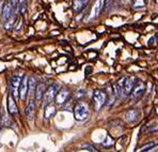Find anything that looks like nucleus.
<instances>
[{"label": "nucleus", "mask_w": 158, "mask_h": 152, "mask_svg": "<svg viewBox=\"0 0 158 152\" xmlns=\"http://www.w3.org/2000/svg\"><path fill=\"white\" fill-rule=\"evenodd\" d=\"M74 115L75 119L78 121H83L90 117V111L88 108V105L83 102H78L74 107Z\"/></svg>", "instance_id": "obj_1"}, {"label": "nucleus", "mask_w": 158, "mask_h": 152, "mask_svg": "<svg viewBox=\"0 0 158 152\" xmlns=\"http://www.w3.org/2000/svg\"><path fill=\"white\" fill-rule=\"evenodd\" d=\"M107 103V93L105 91L96 90L93 93V105L96 111H101V108Z\"/></svg>", "instance_id": "obj_2"}, {"label": "nucleus", "mask_w": 158, "mask_h": 152, "mask_svg": "<svg viewBox=\"0 0 158 152\" xmlns=\"http://www.w3.org/2000/svg\"><path fill=\"white\" fill-rule=\"evenodd\" d=\"M145 84L143 83L142 80H139L137 79L136 83H135L134 87H132V90L131 92V99L134 101H138L141 97L143 95V93L145 92Z\"/></svg>", "instance_id": "obj_3"}, {"label": "nucleus", "mask_w": 158, "mask_h": 152, "mask_svg": "<svg viewBox=\"0 0 158 152\" xmlns=\"http://www.w3.org/2000/svg\"><path fill=\"white\" fill-rule=\"evenodd\" d=\"M22 79H23V74L20 73L14 74L12 77V83H11V90L12 91H11V94L13 95V98L18 97V90H19Z\"/></svg>", "instance_id": "obj_4"}, {"label": "nucleus", "mask_w": 158, "mask_h": 152, "mask_svg": "<svg viewBox=\"0 0 158 152\" xmlns=\"http://www.w3.org/2000/svg\"><path fill=\"white\" fill-rule=\"evenodd\" d=\"M58 92V86L57 85H52L47 88V90H45L44 93V105H48L52 103V101L56 98V94Z\"/></svg>", "instance_id": "obj_5"}, {"label": "nucleus", "mask_w": 158, "mask_h": 152, "mask_svg": "<svg viewBox=\"0 0 158 152\" xmlns=\"http://www.w3.org/2000/svg\"><path fill=\"white\" fill-rule=\"evenodd\" d=\"M69 97V90L66 88H62L60 91H58L56 94V103L58 105H63L67 101V98Z\"/></svg>", "instance_id": "obj_6"}, {"label": "nucleus", "mask_w": 158, "mask_h": 152, "mask_svg": "<svg viewBox=\"0 0 158 152\" xmlns=\"http://www.w3.org/2000/svg\"><path fill=\"white\" fill-rule=\"evenodd\" d=\"M15 12V10L13 9L12 4H11L10 0H6L3 4V8H2V17L4 20H8L11 16L13 15V13Z\"/></svg>", "instance_id": "obj_7"}, {"label": "nucleus", "mask_w": 158, "mask_h": 152, "mask_svg": "<svg viewBox=\"0 0 158 152\" xmlns=\"http://www.w3.org/2000/svg\"><path fill=\"white\" fill-rule=\"evenodd\" d=\"M18 95H19L22 101H25L28 95V78L26 76H24L22 79V83H20V86H19V90H18Z\"/></svg>", "instance_id": "obj_8"}, {"label": "nucleus", "mask_w": 158, "mask_h": 152, "mask_svg": "<svg viewBox=\"0 0 158 152\" xmlns=\"http://www.w3.org/2000/svg\"><path fill=\"white\" fill-rule=\"evenodd\" d=\"M136 80L137 79L135 78V77H128V78H125L124 84H123V94L124 95L131 94L132 87H134Z\"/></svg>", "instance_id": "obj_9"}, {"label": "nucleus", "mask_w": 158, "mask_h": 152, "mask_svg": "<svg viewBox=\"0 0 158 152\" xmlns=\"http://www.w3.org/2000/svg\"><path fill=\"white\" fill-rule=\"evenodd\" d=\"M102 9H103V3H102V0H96V1L94 2V4H93L91 12H90V17H89L90 20H95V18L99 15Z\"/></svg>", "instance_id": "obj_10"}, {"label": "nucleus", "mask_w": 158, "mask_h": 152, "mask_svg": "<svg viewBox=\"0 0 158 152\" xmlns=\"http://www.w3.org/2000/svg\"><path fill=\"white\" fill-rule=\"evenodd\" d=\"M34 114H35V102L33 99L29 100L26 109H25V115H26L28 120H32L34 118Z\"/></svg>", "instance_id": "obj_11"}, {"label": "nucleus", "mask_w": 158, "mask_h": 152, "mask_svg": "<svg viewBox=\"0 0 158 152\" xmlns=\"http://www.w3.org/2000/svg\"><path fill=\"white\" fill-rule=\"evenodd\" d=\"M8 111L12 115V116H16V115L18 114L17 105H16L15 100H14L13 95L11 94V92L9 93V95H8Z\"/></svg>", "instance_id": "obj_12"}, {"label": "nucleus", "mask_w": 158, "mask_h": 152, "mask_svg": "<svg viewBox=\"0 0 158 152\" xmlns=\"http://www.w3.org/2000/svg\"><path fill=\"white\" fill-rule=\"evenodd\" d=\"M138 116H139L138 109L132 108V109H129V111L125 114V119H126V121H128V122H135V121L138 119Z\"/></svg>", "instance_id": "obj_13"}, {"label": "nucleus", "mask_w": 158, "mask_h": 152, "mask_svg": "<svg viewBox=\"0 0 158 152\" xmlns=\"http://www.w3.org/2000/svg\"><path fill=\"white\" fill-rule=\"evenodd\" d=\"M55 115H56V107L53 106L52 104L46 105L45 109H44V118H45L46 120H49Z\"/></svg>", "instance_id": "obj_14"}, {"label": "nucleus", "mask_w": 158, "mask_h": 152, "mask_svg": "<svg viewBox=\"0 0 158 152\" xmlns=\"http://www.w3.org/2000/svg\"><path fill=\"white\" fill-rule=\"evenodd\" d=\"M44 93H45V87L43 84H39L35 88V99L38 102H41L43 100Z\"/></svg>", "instance_id": "obj_15"}, {"label": "nucleus", "mask_w": 158, "mask_h": 152, "mask_svg": "<svg viewBox=\"0 0 158 152\" xmlns=\"http://www.w3.org/2000/svg\"><path fill=\"white\" fill-rule=\"evenodd\" d=\"M36 88V80L33 76L28 78V93H33Z\"/></svg>", "instance_id": "obj_16"}, {"label": "nucleus", "mask_w": 158, "mask_h": 152, "mask_svg": "<svg viewBox=\"0 0 158 152\" xmlns=\"http://www.w3.org/2000/svg\"><path fill=\"white\" fill-rule=\"evenodd\" d=\"M156 146H157L156 142H154V141L148 142V144L144 145V146L140 147V148H139L136 152H151V151H152V149L154 148V147H156Z\"/></svg>", "instance_id": "obj_17"}, {"label": "nucleus", "mask_w": 158, "mask_h": 152, "mask_svg": "<svg viewBox=\"0 0 158 152\" xmlns=\"http://www.w3.org/2000/svg\"><path fill=\"white\" fill-rule=\"evenodd\" d=\"M132 4H134V8L137 10H140L145 7V1L144 0H132Z\"/></svg>", "instance_id": "obj_18"}, {"label": "nucleus", "mask_w": 158, "mask_h": 152, "mask_svg": "<svg viewBox=\"0 0 158 152\" xmlns=\"http://www.w3.org/2000/svg\"><path fill=\"white\" fill-rule=\"evenodd\" d=\"M102 145H103L104 147H106V148H109V147H112L113 145H114V140L111 138L110 136H107L106 137V140Z\"/></svg>", "instance_id": "obj_19"}, {"label": "nucleus", "mask_w": 158, "mask_h": 152, "mask_svg": "<svg viewBox=\"0 0 158 152\" xmlns=\"http://www.w3.org/2000/svg\"><path fill=\"white\" fill-rule=\"evenodd\" d=\"M112 2H113V0H105V1H104L103 8H104V11H105V12H108L109 11V9H110L111 6H112Z\"/></svg>", "instance_id": "obj_20"}, {"label": "nucleus", "mask_w": 158, "mask_h": 152, "mask_svg": "<svg viewBox=\"0 0 158 152\" xmlns=\"http://www.w3.org/2000/svg\"><path fill=\"white\" fill-rule=\"evenodd\" d=\"M27 11V2H23V3H19V12L22 15H24Z\"/></svg>", "instance_id": "obj_21"}, {"label": "nucleus", "mask_w": 158, "mask_h": 152, "mask_svg": "<svg viewBox=\"0 0 158 152\" xmlns=\"http://www.w3.org/2000/svg\"><path fill=\"white\" fill-rule=\"evenodd\" d=\"M79 1V3H80V6L82 7V8H85V6L88 4V2L90 1V0H78Z\"/></svg>", "instance_id": "obj_22"}, {"label": "nucleus", "mask_w": 158, "mask_h": 152, "mask_svg": "<svg viewBox=\"0 0 158 152\" xmlns=\"http://www.w3.org/2000/svg\"><path fill=\"white\" fill-rule=\"evenodd\" d=\"M22 26H23V20H18V26H16V27H15L16 31H19L20 28H22Z\"/></svg>", "instance_id": "obj_23"}, {"label": "nucleus", "mask_w": 158, "mask_h": 152, "mask_svg": "<svg viewBox=\"0 0 158 152\" xmlns=\"http://www.w3.org/2000/svg\"><path fill=\"white\" fill-rule=\"evenodd\" d=\"M88 149H89V150L91 151V152H98V151L96 150V149H93V148H91V147H88Z\"/></svg>", "instance_id": "obj_24"}]
</instances>
